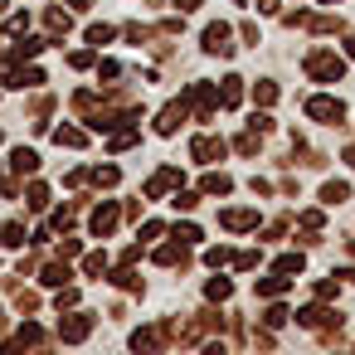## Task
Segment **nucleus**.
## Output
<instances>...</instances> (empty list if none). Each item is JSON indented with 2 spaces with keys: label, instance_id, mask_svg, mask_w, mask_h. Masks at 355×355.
I'll list each match as a JSON object with an SVG mask.
<instances>
[{
  "label": "nucleus",
  "instance_id": "f257e3e1",
  "mask_svg": "<svg viewBox=\"0 0 355 355\" xmlns=\"http://www.w3.org/2000/svg\"><path fill=\"white\" fill-rule=\"evenodd\" d=\"M345 73V59H336L331 49H316V54H306V78H316V83H336Z\"/></svg>",
  "mask_w": 355,
  "mask_h": 355
},
{
  "label": "nucleus",
  "instance_id": "f03ea898",
  "mask_svg": "<svg viewBox=\"0 0 355 355\" xmlns=\"http://www.w3.org/2000/svg\"><path fill=\"white\" fill-rule=\"evenodd\" d=\"M302 112H306L311 122H345V103H336V98H321V93H311V98L302 103Z\"/></svg>",
  "mask_w": 355,
  "mask_h": 355
},
{
  "label": "nucleus",
  "instance_id": "7ed1b4c3",
  "mask_svg": "<svg viewBox=\"0 0 355 355\" xmlns=\"http://www.w3.org/2000/svg\"><path fill=\"white\" fill-rule=\"evenodd\" d=\"M214 103H219V88H209V83H190L185 107H195V112H200V122H209V117H214Z\"/></svg>",
  "mask_w": 355,
  "mask_h": 355
},
{
  "label": "nucleus",
  "instance_id": "20e7f679",
  "mask_svg": "<svg viewBox=\"0 0 355 355\" xmlns=\"http://www.w3.org/2000/svg\"><path fill=\"white\" fill-rule=\"evenodd\" d=\"M180 180H185V171H180V166H161V171L146 180V200H161L166 190H180Z\"/></svg>",
  "mask_w": 355,
  "mask_h": 355
},
{
  "label": "nucleus",
  "instance_id": "39448f33",
  "mask_svg": "<svg viewBox=\"0 0 355 355\" xmlns=\"http://www.w3.org/2000/svg\"><path fill=\"white\" fill-rule=\"evenodd\" d=\"M219 224H224L229 234H248V229H258V209H224Z\"/></svg>",
  "mask_w": 355,
  "mask_h": 355
},
{
  "label": "nucleus",
  "instance_id": "423d86ee",
  "mask_svg": "<svg viewBox=\"0 0 355 355\" xmlns=\"http://www.w3.org/2000/svg\"><path fill=\"white\" fill-rule=\"evenodd\" d=\"M205 49H209V54H229V49H234V30H229L224 20L209 25V30H205Z\"/></svg>",
  "mask_w": 355,
  "mask_h": 355
},
{
  "label": "nucleus",
  "instance_id": "0eeeda50",
  "mask_svg": "<svg viewBox=\"0 0 355 355\" xmlns=\"http://www.w3.org/2000/svg\"><path fill=\"white\" fill-rule=\"evenodd\" d=\"M224 151H229V146H224V141H214V137H195V141H190V156H195V161H205V166H209V161H219Z\"/></svg>",
  "mask_w": 355,
  "mask_h": 355
},
{
  "label": "nucleus",
  "instance_id": "6e6552de",
  "mask_svg": "<svg viewBox=\"0 0 355 355\" xmlns=\"http://www.w3.org/2000/svg\"><path fill=\"white\" fill-rule=\"evenodd\" d=\"M117 219H122V209H117V205H98V209H93V234H98V239H107V234L117 229Z\"/></svg>",
  "mask_w": 355,
  "mask_h": 355
},
{
  "label": "nucleus",
  "instance_id": "1a4fd4ad",
  "mask_svg": "<svg viewBox=\"0 0 355 355\" xmlns=\"http://www.w3.org/2000/svg\"><path fill=\"white\" fill-rule=\"evenodd\" d=\"M88 331H93V316H64L59 321V336L64 340H88Z\"/></svg>",
  "mask_w": 355,
  "mask_h": 355
},
{
  "label": "nucleus",
  "instance_id": "9d476101",
  "mask_svg": "<svg viewBox=\"0 0 355 355\" xmlns=\"http://www.w3.org/2000/svg\"><path fill=\"white\" fill-rule=\"evenodd\" d=\"M180 117H185V103H171V107L156 117V132H161V137H175V132H180Z\"/></svg>",
  "mask_w": 355,
  "mask_h": 355
},
{
  "label": "nucleus",
  "instance_id": "9b49d317",
  "mask_svg": "<svg viewBox=\"0 0 355 355\" xmlns=\"http://www.w3.org/2000/svg\"><path fill=\"white\" fill-rule=\"evenodd\" d=\"M297 321H302V326L326 331V326H336V311H326V306H302V311H297Z\"/></svg>",
  "mask_w": 355,
  "mask_h": 355
},
{
  "label": "nucleus",
  "instance_id": "f8f14e48",
  "mask_svg": "<svg viewBox=\"0 0 355 355\" xmlns=\"http://www.w3.org/2000/svg\"><path fill=\"white\" fill-rule=\"evenodd\" d=\"M239 98H243V78H239V73L219 78V103H224V107H239Z\"/></svg>",
  "mask_w": 355,
  "mask_h": 355
},
{
  "label": "nucleus",
  "instance_id": "ddd939ff",
  "mask_svg": "<svg viewBox=\"0 0 355 355\" xmlns=\"http://www.w3.org/2000/svg\"><path fill=\"white\" fill-rule=\"evenodd\" d=\"M54 141L78 151V146H88V132H83V127H59V132H54Z\"/></svg>",
  "mask_w": 355,
  "mask_h": 355
},
{
  "label": "nucleus",
  "instance_id": "4468645a",
  "mask_svg": "<svg viewBox=\"0 0 355 355\" xmlns=\"http://www.w3.org/2000/svg\"><path fill=\"white\" fill-rule=\"evenodd\" d=\"M340 200H350V185L345 180H326L321 185V205H340Z\"/></svg>",
  "mask_w": 355,
  "mask_h": 355
},
{
  "label": "nucleus",
  "instance_id": "2eb2a0df",
  "mask_svg": "<svg viewBox=\"0 0 355 355\" xmlns=\"http://www.w3.org/2000/svg\"><path fill=\"white\" fill-rule=\"evenodd\" d=\"M132 146H137V127H132V122H127L117 137H107V151H132Z\"/></svg>",
  "mask_w": 355,
  "mask_h": 355
},
{
  "label": "nucleus",
  "instance_id": "dca6fc26",
  "mask_svg": "<svg viewBox=\"0 0 355 355\" xmlns=\"http://www.w3.org/2000/svg\"><path fill=\"white\" fill-rule=\"evenodd\" d=\"M10 166H15V171H20V175H30V171H40V156H35V151H30V146H20V151H15V156H10Z\"/></svg>",
  "mask_w": 355,
  "mask_h": 355
},
{
  "label": "nucleus",
  "instance_id": "f3484780",
  "mask_svg": "<svg viewBox=\"0 0 355 355\" xmlns=\"http://www.w3.org/2000/svg\"><path fill=\"white\" fill-rule=\"evenodd\" d=\"M200 190H209V195H229V190H234V180H229V175H219V171H209V175L200 180Z\"/></svg>",
  "mask_w": 355,
  "mask_h": 355
},
{
  "label": "nucleus",
  "instance_id": "a211bd4d",
  "mask_svg": "<svg viewBox=\"0 0 355 355\" xmlns=\"http://www.w3.org/2000/svg\"><path fill=\"white\" fill-rule=\"evenodd\" d=\"M185 248H190V243H180V239H175V243H161V248H156V263H166V268H171V263H180V258H185Z\"/></svg>",
  "mask_w": 355,
  "mask_h": 355
},
{
  "label": "nucleus",
  "instance_id": "6ab92c4d",
  "mask_svg": "<svg viewBox=\"0 0 355 355\" xmlns=\"http://www.w3.org/2000/svg\"><path fill=\"white\" fill-rule=\"evenodd\" d=\"M282 292H287V272H272L258 282V297H282Z\"/></svg>",
  "mask_w": 355,
  "mask_h": 355
},
{
  "label": "nucleus",
  "instance_id": "aec40b11",
  "mask_svg": "<svg viewBox=\"0 0 355 355\" xmlns=\"http://www.w3.org/2000/svg\"><path fill=\"white\" fill-rule=\"evenodd\" d=\"M205 297H209V302H224V297H234V282H229V277H209V282H205Z\"/></svg>",
  "mask_w": 355,
  "mask_h": 355
},
{
  "label": "nucleus",
  "instance_id": "412c9836",
  "mask_svg": "<svg viewBox=\"0 0 355 355\" xmlns=\"http://www.w3.org/2000/svg\"><path fill=\"white\" fill-rule=\"evenodd\" d=\"M253 98H258L263 107H272V103H277V83H272V78H263V83H253Z\"/></svg>",
  "mask_w": 355,
  "mask_h": 355
},
{
  "label": "nucleus",
  "instance_id": "4be33fe9",
  "mask_svg": "<svg viewBox=\"0 0 355 355\" xmlns=\"http://www.w3.org/2000/svg\"><path fill=\"white\" fill-rule=\"evenodd\" d=\"M25 205H30V209H44V205H49V185H40V180H35V185L25 190Z\"/></svg>",
  "mask_w": 355,
  "mask_h": 355
},
{
  "label": "nucleus",
  "instance_id": "5701e85b",
  "mask_svg": "<svg viewBox=\"0 0 355 355\" xmlns=\"http://www.w3.org/2000/svg\"><path fill=\"white\" fill-rule=\"evenodd\" d=\"M40 282H44V287H64V282H69V268H64V263H49Z\"/></svg>",
  "mask_w": 355,
  "mask_h": 355
},
{
  "label": "nucleus",
  "instance_id": "b1692460",
  "mask_svg": "<svg viewBox=\"0 0 355 355\" xmlns=\"http://www.w3.org/2000/svg\"><path fill=\"white\" fill-rule=\"evenodd\" d=\"M83 272H88V277H103V272H107V253H88V258H83Z\"/></svg>",
  "mask_w": 355,
  "mask_h": 355
},
{
  "label": "nucleus",
  "instance_id": "393cba45",
  "mask_svg": "<svg viewBox=\"0 0 355 355\" xmlns=\"http://www.w3.org/2000/svg\"><path fill=\"white\" fill-rule=\"evenodd\" d=\"M69 15H73V10H49V15H44V25H49L54 35H64V30H69Z\"/></svg>",
  "mask_w": 355,
  "mask_h": 355
},
{
  "label": "nucleus",
  "instance_id": "a878e982",
  "mask_svg": "<svg viewBox=\"0 0 355 355\" xmlns=\"http://www.w3.org/2000/svg\"><path fill=\"white\" fill-rule=\"evenodd\" d=\"M98 78H103V83L112 88V83L122 78V64H112V59H103V64H98Z\"/></svg>",
  "mask_w": 355,
  "mask_h": 355
},
{
  "label": "nucleus",
  "instance_id": "bb28decb",
  "mask_svg": "<svg viewBox=\"0 0 355 355\" xmlns=\"http://www.w3.org/2000/svg\"><path fill=\"white\" fill-rule=\"evenodd\" d=\"M306 268V253H287V258H277V272H302Z\"/></svg>",
  "mask_w": 355,
  "mask_h": 355
},
{
  "label": "nucleus",
  "instance_id": "cd10ccee",
  "mask_svg": "<svg viewBox=\"0 0 355 355\" xmlns=\"http://www.w3.org/2000/svg\"><path fill=\"white\" fill-rule=\"evenodd\" d=\"M112 282H117V287H127V292H141V277H137L132 268H122V272H112Z\"/></svg>",
  "mask_w": 355,
  "mask_h": 355
},
{
  "label": "nucleus",
  "instance_id": "c85d7f7f",
  "mask_svg": "<svg viewBox=\"0 0 355 355\" xmlns=\"http://www.w3.org/2000/svg\"><path fill=\"white\" fill-rule=\"evenodd\" d=\"M132 345H137V350H156V345H161V336L146 326V331H137V336H132Z\"/></svg>",
  "mask_w": 355,
  "mask_h": 355
},
{
  "label": "nucleus",
  "instance_id": "c756f323",
  "mask_svg": "<svg viewBox=\"0 0 355 355\" xmlns=\"http://www.w3.org/2000/svg\"><path fill=\"white\" fill-rule=\"evenodd\" d=\"M0 243H10V248L25 243V229H20V224H0Z\"/></svg>",
  "mask_w": 355,
  "mask_h": 355
},
{
  "label": "nucleus",
  "instance_id": "7c9ffc66",
  "mask_svg": "<svg viewBox=\"0 0 355 355\" xmlns=\"http://www.w3.org/2000/svg\"><path fill=\"white\" fill-rule=\"evenodd\" d=\"M93 180H98V185H117V180H122V171H117V166H98V171H93Z\"/></svg>",
  "mask_w": 355,
  "mask_h": 355
},
{
  "label": "nucleus",
  "instance_id": "2f4dec72",
  "mask_svg": "<svg viewBox=\"0 0 355 355\" xmlns=\"http://www.w3.org/2000/svg\"><path fill=\"white\" fill-rule=\"evenodd\" d=\"M171 239H180V243H200L205 234H200L195 224H175V234H171Z\"/></svg>",
  "mask_w": 355,
  "mask_h": 355
},
{
  "label": "nucleus",
  "instance_id": "473e14b6",
  "mask_svg": "<svg viewBox=\"0 0 355 355\" xmlns=\"http://www.w3.org/2000/svg\"><path fill=\"white\" fill-rule=\"evenodd\" d=\"M112 35H117V30H112V25H93V30H88V44H107V40H112Z\"/></svg>",
  "mask_w": 355,
  "mask_h": 355
},
{
  "label": "nucleus",
  "instance_id": "72a5a7b5",
  "mask_svg": "<svg viewBox=\"0 0 355 355\" xmlns=\"http://www.w3.org/2000/svg\"><path fill=\"white\" fill-rule=\"evenodd\" d=\"M161 234H166V229H161V224H156V219H151V224H141V248H151V243H156V239H161Z\"/></svg>",
  "mask_w": 355,
  "mask_h": 355
},
{
  "label": "nucleus",
  "instance_id": "f704fd0d",
  "mask_svg": "<svg viewBox=\"0 0 355 355\" xmlns=\"http://www.w3.org/2000/svg\"><path fill=\"white\" fill-rule=\"evenodd\" d=\"M336 292H340V282H336V277H321V282H316V297H321V302H331Z\"/></svg>",
  "mask_w": 355,
  "mask_h": 355
},
{
  "label": "nucleus",
  "instance_id": "c9c22d12",
  "mask_svg": "<svg viewBox=\"0 0 355 355\" xmlns=\"http://www.w3.org/2000/svg\"><path fill=\"white\" fill-rule=\"evenodd\" d=\"M40 340H44V331H40V326H25V331L15 336V345H40Z\"/></svg>",
  "mask_w": 355,
  "mask_h": 355
},
{
  "label": "nucleus",
  "instance_id": "e433bc0d",
  "mask_svg": "<svg viewBox=\"0 0 355 355\" xmlns=\"http://www.w3.org/2000/svg\"><path fill=\"white\" fill-rule=\"evenodd\" d=\"M69 64H73V69H93V49H73Z\"/></svg>",
  "mask_w": 355,
  "mask_h": 355
},
{
  "label": "nucleus",
  "instance_id": "4c0bfd02",
  "mask_svg": "<svg viewBox=\"0 0 355 355\" xmlns=\"http://www.w3.org/2000/svg\"><path fill=\"white\" fill-rule=\"evenodd\" d=\"M248 127L263 137V132H272V117H268V112H258V117H248Z\"/></svg>",
  "mask_w": 355,
  "mask_h": 355
},
{
  "label": "nucleus",
  "instance_id": "58836bf2",
  "mask_svg": "<svg viewBox=\"0 0 355 355\" xmlns=\"http://www.w3.org/2000/svg\"><path fill=\"white\" fill-rule=\"evenodd\" d=\"M306 229H311V234L321 229V209H306V214H302V234H306Z\"/></svg>",
  "mask_w": 355,
  "mask_h": 355
},
{
  "label": "nucleus",
  "instance_id": "ea45409f",
  "mask_svg": "<svg viewBox=\"0 0 355 355\" xmlns=\"http://www.w3.org/2000/svg\"><path fill=\"white\" fill-rule=\"evenodd\" d=\"M229 263H234V268H239V272H248V268H253V263H258V253H234V258H229Z\"/></svg>",
  "mask_w": 355,
  "mask_h": 355
},
{
  "label": "nucleus",
  "instance_id": "a19ab883",
  "mask_svg": "<svg viewBox=\"0 0 355 355\" xmlns=\"http://www.w3.org/2000/svg\"><path fill=\"white\" fill-rule=\"evenodd\" d=\"M287 321V306H268V316H263V326H282Z\"/></svg>",
  "mask_w": 355,
  "mask_h": 355
},
{
  "label": "nucleus",
  "instance_id": "79ce46f5",
  "mask_svg": "<svg viewBox=\"0 0 355 355\" xmlns=\"http://www.w3.org/2000/svg\"><path fill=\"white\" fill-rule=\"evenodd\" d=\"M171 205H175V209H195V190H180Z\"/></svg>",
  "mask_w": 355,
  "mask_h": 355
},
{
  "label": "nucleus",
  "instance_id": "37998d69",
  "mask_svg": "<svg viewBox=\"0 0 355 355\" xmlns=\"http://www.w3.org/2000/svg\"><path fill=\"white\" fill-rule=\"evenodd\" d=\"M205 263H209V268H219V263H229V248H209V253H205Z\"/></svg>",
  "mask_w": 355,
  "mask_h": 355
},
{
  "label": "nucleus",
  "instance_id": "c03bdc74",
  "mask_svg": "<svg viewBox=\"0 0 355 355\" xmlns=\"http://www.w3.org/2000/svg\"><path fill=\"white\" fill-rule=\"evenodd\" d=\"M78 253H83V243H78V239H69V243L59 248V258H78Z\"/></svg>",
  "mask_w": 355,
  "mask_h": 355
},
{
  "label": "nucleus",
  "instance_id": "a18cd8bd",
  "mask_svg": "<svg viewBox=\"0 0 355 355\" xmlns=\"http://www.w3.org/2000/svg\"><path fill=\"white\" fill-rule=\"evenodd\" d=\"M175 10H180V15H190V10H200V0H175Z\"/></svg>",
  "mask_w": 355,
  "mask_h": 355
},
{
  "label": "nucleus",
  "instance_id": "49530a36",
  "mask_svg": "<svg viewBox=\"0 0 355 355\" xmlns=\"http://www.w3.org/2000/svg\"><path fill=\"white\" fill-rule=\"evenodd\" d=\"M277 6H282V0H258V10H263V15H277Z\"/></svg>",
  "mask_w": 355,
  "mask_h": 355
},
{
  "label": "nucleus",
  "instance_id": "de8ad7c7",
  "mask_svg": "<svg viewBox=\"0 0 355 355\" xmlns=\"http://www.w3.org/2000/svg\"><path fill=\"white\" fill-rule=\"evenodd\" d=\"M345 166H355V146H345Z\"/></svg>",
  "mask_w": 355,
  "mask_h": 355
},
{
  "label": "nucleus",
  "instance_id": "09e8293b",
  "mask_svg": "<svg viewBox=\"0 0 355 355\" xmlns=\"http://www.w3.org/2000/svg\"><path fill=\"white\" fill-rule=\"evenodd\" d=\"M345 49H350V59H355V35H350V40H345Z\"/></svg>",
  "mask_w": 355,
  "mask_h": 355
},
{
  "label": "nucleus",
  "instance_id": "8fccbe9b",
  "mask_svg": "<svg viewBox=\"0 0 355 355\" xmlns=\"http://www.w3.org/2000/svg\"><path fill=\"white\" fill-rule=\"evenodd\" d=\"M350 258H355V243H350Z\"/></svg>",
  "mask_w": 355,
  "mask_h": 355
},
{
  "label": "nucleus",
  "instance_id": "3c124183",
  "mask_svg": "<svg viewBox=\"0 0 355 355\" xmlns=\"http://www.w3.org/2000/svg\"><path fill=\"white\" fill-rule=\"evenodd\" d=\"M326 6H336V0H326Z\"/></svg>",
  "mask_w": 355,
  "mask_h": 355
}]
</instances>
